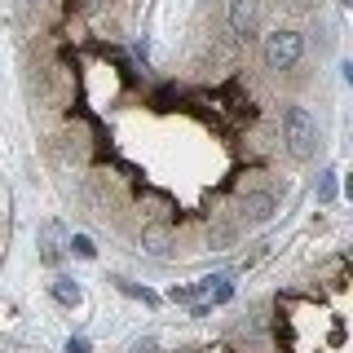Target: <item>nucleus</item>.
Masks as SVG:
<instances>
[{"label":"nucleus","mask_w":353,"mask_h":353,"mask_svg":"<svg viewBox=\"0 0 353 353\" xmlns=\"http://www.w3.org/2000/svg\"><path fill=\"white\" fill-rule=\"evenodd\" d=\"M66 353H88V340H80V336H75L71 345H66Z\"/></svg>","instance_id":"11"},{"label":"nucleus","mask_w":353,"mask_h":353,"mask_svg":"<svg viewBox=\"0 0 353 353\" xmlns=\"http://www.w3.org/2000/svg\"><path fill=\"white\" fill-rule=\"evenodd\" d=\"M141 248H146L150 256H159V261H163V256H172V239L163 234V230H154V225H150V230H141Z\"/></svg>","instance_id":"5"},{"label":"nucleus","mask_w":353,"mask_h":353,"mask_svg":"<svg viewBox=\"0 0 353 353\" xmlns=\"http://www.w3.org/2000/svg\"><path fill=\"white\" fill-rule=\"evenodd\" d=\"M243 208H248V221H270V216H274V194L256 190V194L243 199Z\"/></svg>","instance_id":"4"},{"label":"nucleus","mask_w":353,"mask_h":353,"mask_svg":"<svg viewBox=\"0 0 353 353\" xmlns=\"http://www.w3.org/2000/svg\"><path fill=\"white\" fill-rule=\"evenodd\" d=\"M58 234H62V230H58V221H49V225H44V252H40V256H44V265H58V256H62V248H58Z\"/></svg>","instance_id":"7"},{"label":"nucleus","mask_w":353,"mask_h":353,"mask_svg":"<svg viewBox=\"0 0 353 353\" xmlns=\"http://www.w3.org/2000/svg\"><path fill=\"white\" fill-rule=\"evenodd\" d=\"M256 22H261V9H256V0H234L230 5V27H234V36H256Z\"/></svg>","instance_id":"3"},{"label":"nucleus","mask_w":353,"mask_h":353,"mask_svg":"<svg viewBox=\"0 0 353 353\" xmlns=\"http://www.w3.org/2000/svg\"><path fill=\"white\" fill-rule=\"evenodd\" d=\"M66 248H71V256H80V261H93V256H97L93 239H84V234H75L71 243H66Z\"/></svg>","instance_id":"8"},{"label":"nucleus","mask_w":353,"mask_h":353,"mask_svg":"<svg viewBox=\"0 0 353 353\" xmlns=\"http://www.w3.org/2000/svg\"><path fill=\"white\" fill-rule=\"evenodd\" d=\"M119 292H128V296H137V301H146V305H159V296H150L146 287H132V283H119Z\"/></svg>","instance_id":"10"},{"label":"nucleus","mask_w":353,"mask_h":353,"mask_svg":"<svg viewBox=\"0 0 353 353\" xmlns=\"http://www.w3.org/2000/svg\"><path fill=\"white\" fill-rule=\"evenodd\" d=\"M318 203H336V172L318 176Z\"/></svg>","instance_id":"9"},{"label":"nucleus","mask_w":353,"mask_h":353,"mask_svg":"<svg viewBox=\"0 0 353 353\" xmlns=\"http://www.w3.org/2000/svg\"><path fill=\"white\" fill-rule=\"evenodd\" d=\"M53 301L66 305V309H75V305L84 301V292H80V287H75L71 279H53Z\"/></svg>","instance_id":"6"},{"label":"nucleus","mask_w":353,"mask_h":353,"mask_svg":"<svg viewBox=\"0 0 353 353\" xmlns=\"http://www.w3.org/2000/svg\"><path fill=\"white\" fill-rule=\"evenodd\" d=\"M301 58H305L301 31H270V36H265V66H270V71H292Z\"/></svg>","instance_id":"2"},{"label":"nucleus","mask_w":353,"mask_h":353,"mask_svg":"<svg viewBox=\"0 0 353 353\" xmlns=\"http://www.w3.org/2000/svg\"><path fill=\"white\" fill-rule=\"evenodd\" d=\"M283 141H287V150H292L296 159H309V154L318 150V124H314V115H309L305 106H287L283 110Z\"/></svg>","instance_id":"1"}]
</instances>
